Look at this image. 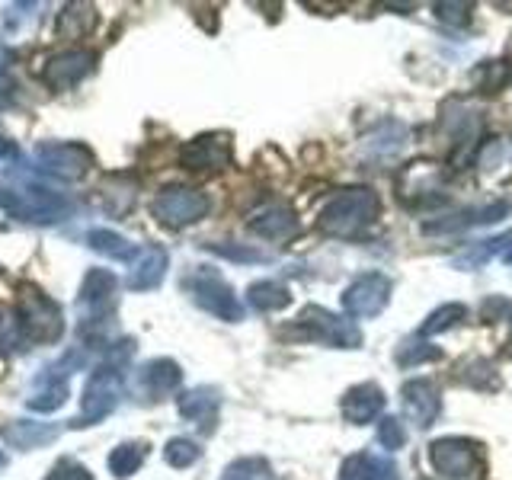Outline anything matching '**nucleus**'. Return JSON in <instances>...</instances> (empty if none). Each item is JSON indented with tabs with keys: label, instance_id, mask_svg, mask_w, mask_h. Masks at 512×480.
Segmentation results:
<instances>
[{
	"label": "nucleus",
	"instance_id": "1",
	"mask_svg": "<svg viewBox=\"0 0 512 480\" xmlns=\"http://www.w3.org/2000/svg\"><path fill=\"white\" fill-rule=\"evenodd\" d=\"M0 208L23 224H58L71 215V199L36 180L0 183Z\"/></svg>",
	"mask_w": 512,
	"mask_h": 480
},
{
	"label": "nucleus",
	"instance_id": "2",
	"mask_svg": "<svg viewBox=\"0 0 512 480\" xmlns=\"http://www.w3.org/2000/svg\"><path fill=\"white\" fill-rule=\"evenodd\" d=\"M381 212V202L372 189L356 186L333 196L317 218V228L330 237H359Z\"/></svg>",
	"mask_w": 512,
	"mask_h": 480
},
{
	"label": "nucleus",
	"instance_id": "3",
	"mask_svg": "<svg viewBox=\"0 0 512 480\" xmlns=\"http://www.w3.org/2000/svg\"><path fill=\"white\" fill-rule=\"evenodd\" d=\"M16 330L32 346H52L64 333V314L36 285H23L16 298Z\"/></svg>",
	"mask_w": 512,
	"mask_h": 480
},
{
	"label": "nucleus",
	"instance_id": "4",
	"mask_svg": "<svg viewBox=\"0 0 512 480\" xmlns=\"http://www.w3.org/2000/svg\"><path fill=\"white\" fill-rule=\"evenodd\" d=\"M122 362H112L103 359V365H96L87 384H84V394H80V413L74 416V429H87L103 423L106 416L119 407L122 400V384H125V372H122Z\"/></svg>",
	"mask_w": 512,
	"mask_h": 480
},
{
	"label": "nucleus",
	"instance_id": "5",
	"mask_svg": "<svg viewBox=\"0 0 512 480\" xmlns=\"http://www.w3.org/2000/svg\"><path fill=\"white\" fill-rule=\"evenodd\" d=\"M288 336L304 343H327V346H343V349H356L362 343V333L352 320L336 317L324 308H304L295 320V327L288 330Z\"/></svg>",
	"mask_w": 512,
	"mask_h": 480
},
{
	"label": "nucleus",
	"instance_id": "6",
	"mask_svg": "<svg viewBox=\"0 0 512 480\" xmlns=\"http://www.w3.org/2000/svg\"><path fill=\"white\" fill-rule=\"evenodd\" d=\"M208 208H212V199L205 192L189 186H170L151 202V215L164 228H189V224H196L208 215Z\"/></svg>",
	"mask_w": 512,
	"mask_h": 480
},
{
	"label": "nucleus",
	"instance_id": "7",
	"mask_svg": "<svg viewBox=\"0 0 512 480\" xmlns=\"http://www.w3.org/2000/svg\"><path fill=\"white\" fill-rule=\"evenodd\" d=\"M186 288H189L192 301H196L202 311L215 314L218 320H228V324H234V320H244V308H240L234 288L224 282L215 269L192 272Z\"/></svg>",
	"mask_w": 512,
	"mask_h": 480
},
{
	"label": "nucleus",
	"instance_id": "8",
	"mask_svg": "<svg viewBox=\"0 0 512 480\" xmlns=\"http://www.w3.org/2000/svg\"><path fill=\"white\" fill-rule=\"evenodd\" d=\"M74 365H84V356H80V352H68L61 362L42 368V375L36 378V388H32V394L26 397V407L36 413H55L68 404V397H71L68 378H71Z\"/></svg>",
	"mask_w": 512,
	"mask_h": 480
},
{
	"label": "nucleus",
	"instance_id": "9",
	"mask_svg": "<svg viewBox=\"0 0 512 480\" xmlns=\"http://www.w3.org/2000/svg\"><path fill=\"white\" fill-rule=\"evenodd\" d=\"M93 167V151L77 141H42L36 148V170L55 180H80Z\"/></svg>",
	"mask_w": 512,
	"mask_h": 480
},
{
	"label": "nucleus",
	"instance_id": "10",
	"mask_svg": "<svg viewBox=\"0 0 512 480\" xmlns=\"http://www.w3.org/2000/svg\"><path fill=\"white\" fill-rule=\"evenodd\" d=\"M116 285L119 282L109 269H90L84 276L77 292V304H80V311H84V330L103 324V317L112 311V304H116Z\"/></svg>",
	"mask_w": 512,
	"mask_h": 480
},
{
	"label": "nucleus",
	"instance_id": "11",
	"mask_svg": "<svg viewBox=\"0 0 512 480\" xmlns=\"http://www.w3.org/2000/svg\"><path fill=\"white\" fill-rule=\"evenodd\" d=\"M391 301V279L381 272H368L359 276L343 292V308L349 317H378Z\"/></svg>",
	"mask_w": 512,
	"mask_h": 480
},
{
	"label": "nucleus",
	"instance_id": "12",
	"mask_svg": "<svg viewBox=\"0 0 512 480\" xmlns=\"http://www.w3.org/2000/svg\"><path fill=\"white\" fill-rule=\"evenodd\" d=\"M93 71H96V52H90V48H71V52L48 58L42 77L55 93H64V90H74L80 80H87Z\"/></svg>",
	"mask_w": 512,
	"mask_h": 480
},
{
	"label": "nucleus",
	"instance_id": "13",
	"mask_svg": "<svg viewBox=\"0 0 512 480\" xmlns=\"http://www.w3.org/2000/svg\"><path fill=\"white\" fill-rule=\"evenodd\" d=\"M429 455H432V464H436V471L448 480H468L477 471V445L468 439H458V436L439 439V442H432Z\"/></svg>",
	"mask_w": 512,
	"mask_h": 480
},
{
	"label": "nucleus",
	"instance_id": "14",
	"mask_svg": "<svg viewBox=\"0 0 512 480\" xmlns=\"http://www.w3.org/2000/svg\"><path fill=\"white\" fill-rule=\"evenodd\" d=\"M180 160H183L186 170H196V173L231 167V138L224 135V132L192 138L183 148Z\"/></svg>",
	"mask_w": 512,
	"mask_h": 480
},
{
	"label": "nucleus",
	"instance_id": "15",
	"mask_svg": "<svg viewBox=\"0 0 512 480\" xmlns=\"http://www.w3.org/2000/svg\"><path fill=\"white\" fill-rule=\"evenodd\" d=\"M400 404H404V413L416 426L429 429L432 423H436L439 410H442V397H439L436 381H429V378L407 381L404 391H400Z\"/></svg>",
	"mask_w": 512,
	"mask_h": 480
},
{
	"label": "nucleus",
	"instance_id": "16",
	"mask_svg": "<svg viewBox=\"0 0 512 480\" xmlns=\"http://www.w3.org/2000/svg\"><path fill=\"white\" fill-rule=\"evenodd\" d=\"M167 266H170V256L164 247H141L132 269H128L125 285L132 288V292H151V288L164 282Z\"/></svg>",
	"mask_w": 512,
	"mask_h": 480
},
{
	"label": "nucleus",
	"instance_id": "17",
	"mask_svg": "<svg viewBox=\"0 0 512 480\" xmlns=\"http://www.w3.org/2000/svg\"><path fill=\"white\" fill-rule=\"evenodd\" d=\"M346 423L352 426H362V423H372L375 416L384 410V394L378 384H356V388H349L343 394V404H340Z\"/></svg>",
	"mask_w": 512,
	"mask_h": 480
},
{
	"label": "nucleus",
	"instance_id": "18",
	"mask_svg": "<svg viewBox=\"0 0 512 480\" xmlns=\"http://www.w3.org/2000/svg\"><path fill=\"white\" fill-rule=\"evenodd\" d=\"M180 381H183V372L173 359H154L138 372V384H141V391L148 394V400H160L173 394L180 388Z\"/></svg>",
	"mask_w": 512,
	"mask_h": 480
},
{
	"label": "nucleus",
	"instance_id": "19",
	"mask_svg": "<svg viewBox=\"0 0 512 480\" xmlns=\"http://www.w3.org/2000/svg\"><path fill=\"white\" fill-rule=\"evenodd\" d=\"M250 231L266 240H288L298 234V218L288 205H266L250 218Z\"/></svg>",
	"mask_w": 512,
	"mask_h": 480
},
{
	"label": "nucleus",
	"instance_id": "20",
	"mask_svg": "<svg viewBox=\"0 0 512 480\" xmlns=\"http://www.w3.org/2000/svg\"><path fill=\"white\" fill-rule=\"evenodd\" d=\"M218 407H221V394L215 388H192V391L180 394V400H176V410H180L186 420H196L202 429L215 426Z\"/></svg>",
	"mask_w": 512,
	"mask_h": 480
},
{
	"label": "nucleus",
	"instance_id": "21",
	"mask_svg": "<svg viewBox=\"0 0 512 480\" xmlns=\"http://www.w3.org/2000/svg\"><path fill=\"white\" fill-rule=\"evenodd\" d=\"M61 436V429L52 423H36V420H16L4 429V439L13 448H23V452H32V448H42L48 442H55Z\"/></svg>",
	"mask_w": 512,
	"mask_h": 480
},
{
	"label": "nucleus",
	"instance_id": "22",
	"mask_svg": "<svg viewBox=\"0 0 512 480\" xmlns=\"http://www.w3.org/2000/svg\"><path fill=\"white\" fill-rule=\"evenodd\" d=\"M340 480H397V471L391 461H384L372 452H359L343 461Z\"/></svg>",
	"mask_w": 512,
	"mask_h": 480
},
{
	"label": "nucleus",
	"instance_id": "23",
	"mask_svg": "<svg viewBox=\"0 0 512 480\" xmlns=\"http://www.w3.org/2000/svg\"><path fill=\"white\" fill-rule=\"evenodd\" d=\"M87 247L96 250V253H103V256H109V260L128 263V266H132L135 256H138V247L132 244V240H125L122 234L109 231V228H93V231H87Z\"/></svg>",
	"mask_w": 512,
	"mask_h": 480
},
{
	"label": "nucleus",
	"instance_id": "24",
	"mask_svg": "<svg viewBox=\"0 0 512 480\" xmlns=\"http://www.w3.org/2000/svg\"><path fill=\"white\" fill-rule=\"evenodd\" d=\"M247 301H250V308H253V311L269 314V311H282L285 304L292 301V295H288V288H285L282 282L266 279V282H253V285L247 288Z\"/></svg>",
	"mask_w": 512,
	"mask_h": 480
},
{
	"label": "nucleus",
	"instance_id": "25",
	"mask_svg": "<svg viewBox=\"0 0 512 480\" xmlns=\"http://www.w3.org/2000/svg\"><path fill=\"white\" fill-rule=\"evenodd\" d=\"M96 26V10L90 4H68L58 13V36L61 39H80Z\"/></svg>",
	"mask_w": 512,
	"mask_h": 480
},
{
	"label": "nucleus",
	"instance_id": "26",
	"mask_svg": "<svg viewBox=\"0 0 512 480\" xmlns=\"http://www.w3.org/2000/svg\"><path fill=\"white\" fill-rule=\"evenodd\" d=\"M144 458H148V442H122V445L112 448L109 471L116 474L119 480H125V477H132L141 468Z\"/></svg>",
	"mask_w": 512,
	"mask_h": 480
},
{
	"label": "nucleus",
	"instance_id": "27",
	"mask_svg": "<svg viewBox=\"0 0 512 480\" xmlns=\"http://www.w3.org/2000/svg\"><path fill=\"white\" fill-rule=\"evenodd\" d=\"M509 77H512V71L506 61H480L471 74V84L480 93H500L509 84Z\"/></svg>",
	"mask_w": 512,
	"mask_h": 480
},
{
	"label": "nucleus",
	"instance_id": "28",
	"mask_svg": "<svg viewBox=\"0 0 512 480\" xmlns=\"http://www.w3.org/2000/svg\"><path fill=\"white\" fill-rule=\"evenodd\" d=\"M464 317H468V308H464V304H442L439 311H432L426 317V324L420 327V336H436L442 330H452Z\"/></svg>",
	"mask_w": 512,
	"mask_h": 480
},
{
	"label": "nucleus",
	"instance_id": "29",
	"mask_svg": "<svg viewBox=\"0 0 512 480\" xmlns=\"http://www.w3.org/2000/svg\"><path fill=\"white\" fill-rule=\"evenodd\" d=\"M164 458H167V464L170 468H192V464H196L199 458H202V448L192 442V439H170L167 442V448H164Z\"/></svg>",
	"mask_w": 512,
	"mask_h": 480
},
{
	"label": "nucleus",
	"instance_id": "30",
	"mask_svg": "<svg viewBox=\"0 0 512 480\" xmlns=\"http://www.w3.org/2000/svg\"><path fill=\"white\" fill-rule=\"evenodd\" d=\"M266 458H237L224 468L221 480H269Z\"/></svg>",
	"mask_w": 512,
	"mask_h": 480
},
{
	"label": "nucleus",
	"instance_id": "31",
	"mask_svg": "<svg viewBox=\"0 0 512 480\" xmlns=\"http://www.w3.org/2000/svg\"><path fill=\"white\" fill-rule=\"evenodd\" d=\"M464 384H471V388H477V391H496L500 388V378L493 375V365L487 362V359H474V362H468V368H464Z\"/></svg>",
	"mask_w": 512,
	"mask_h": 480
},
{
	"label": "nucleus",
	"instance_id": "32",
	"mask_svg": "<svg viewBox=\"0 0 512 480\" xmlns=\"http://www.w3.org/2000/svg\"><path fill=\"white\" fill-rule=\"evenodd\" d=\"M432 359H439V349L436 346H429L423 340H407L404 346L397 349V362L410 368V365H423V362H432Z\"/></svg>",
	"mask_w": 512,
	"mask_h": 480
},
{
	"label": "nucleus",
	"instance_id": "33",
	"mask_svg": "<svg viewBox=\"0 0 512 480\" xmlns=\"http://www.w3.org/2000/svg\"><path fill=\"white\" fill-rule=\"evenodd\" d=\"M378 442L384 448H391V452L404 448L407 445V429H404V423H400L397 416H384L381 426H378Z\"/></svg>",
	"mask_w": 512,
	"mask_h": 480
},
{
	"label": "nucleus",
	"instance_id": "34",
	"mask_svg": "<svg viewBox=\"0 0 512 480\" xmlns=\"http://www.w3.org/2000/svg\"><path fill=\"white\" fill-rule=\"evenodd\" d=\"M45 480H93V474L80 461H74V458H58L55 468L48 471Z\"/></svg>",
	"mask_w": 512,
	"mask_h": 480
},
{
	"label": "nucleus",
	"instance_id": "35",
	"mask_svg": "<svg viewBox=\"0 0 512 480\" xmlns=\"http://www.w3.org/2000/svg\"><path fill=\"white\" fill-rule=\"evenodd\" d=\"M13 100H16V77L10 68V58L0 52V112L10 109Z\"/></svg>",
	"mask_w": 512,
	"mask_h": 480
},
{
	"label": "nucleus",
	"instance_id": "36",
	"mask_svg": "<svg viewBox=\"0 0 512 480\" xmlns=\"http://www.w3.org/2000/svg\"><path fill=\"white\" fill-rule=\"evenodd\" d=\"M208 250H215L218 256H228V260H237V263H263V260H266V253H260V250H247V247L208 244Z\"/></svg>",
	"mask_w": 512,
	"mask_h": 480
},
{
	"label": "nucleus",
	"instance_id": "37",
	"mask_svg": "<svg viewBox=\"0 0 512 480\" xmlns=\"http://www.w3.org/2000/svg\"><path fill=\"white\" fill-rule=\"evenodd\" d=\"M436 16H439V20H445V23L461 26V23H468L471 7H468V4H439V7H436Z\"/></svg>",
	"mask_w": 512,
	"mask_h": 480
},
{
	"label": "nucleus",
	"instance_id": "38",
	"mask_svg": "<svg viewBox=\"0 0 512 480\" xmlns=\"http://www.w3.org/2000/svg\"><path fill=\"white\" fill-rule=\"evenodd\" d=\"M484 250H487V256H500L503 263L512 266V234H506L500 240H484Z\"/></svg>",
	"mask_w": 512,
	"mask_h": 480
},
{
	"label": "nucleus",
	"instance_id": "39",
	"mask_svg": "<svg viewBox=\"0 0 512 480\" xmlns=\"http://www.w3.org/2000/svg\"><path fill=\"white\" fill-rule=\"evenodd\" d=\"M13 157H16V144L0 135V160H13Z\"/></svg>",
	"mask_w": 512,
	"mask_h": 480
},
{
	"label": "nucleus",
	"instance_id": "40",
	"mask_svg": "<svg viewBox=\"0 0 512 480\" xmlns=\"http://www.w3.org/2000/svg\"><path fill=\"white\" fill-rule=\"evenodd\" d=\"M4 464H7V458H4V455H0V468H4Z\"/></svg>",
	"mask_w": 512,
	"mask_h": 480
}]
</instances>
